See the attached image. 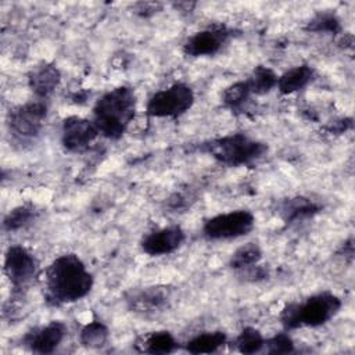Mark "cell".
<instances>
[{
	"label": "cell",
	"instance_id": "6da1fadb",
	"mask_svg": "<svg viewBox=\"0 0 355 355\" xmlns=\"http://www.w3.org/2000/svg\"><path fill=\"white\" fill-rule=\"evenodd\" d=\"M93 282V275L78 255L62 254L44 272V300L53 306L76 302L90 293Z\"/></svg>",
	"mask_w": 355,
	"mask_h": 355
},
{
	"label": "cell",
	"instance_id": "7a4b0ae2",
	"mask_svg": "<svg viewBox=\"0 0 355 355\" xmlns=\"http://www.w3.org/2000/svg\"><path fill=\"white\" fill-rule=\"evenodd\" d=\"M136 114V94L129 86H118L104 93L93 107V123L110 140L121 139Z\"/></svg>",
	"mask_w": 355,
	"mask_h": 355
},
{
	"label": "cell",
	"instance_id": "3957f363",
	"mask_svg": "<svg viewBox=\"0 0 355 355\" xmlns=\"http://www.w3.org/2000/svg\"><path fill=\"white\" fill-rule=\"evenodd\" d=\"M198 150L226 166H245L261 159L268 146L244 133H230L201 143Z\"/></svg>",
	"mask_w": 355,
	"mask_h": 355
},
{
	"label": "cell",
	"instance_id": "277c9868",
	"mask_svg": "<svg viewBox=\"0 0 355 355\" xmlns=\"http://www.w3.org/2000/svg\"><path fill=\"white\" fill-rule=\"evenodd\" d=\"M341 300L323 291L308 297L304 302H290L280 312V322L286 330H294L302 326L318 327L333 319L341 309Z\"/></svg>",
	"mask_w": 355,
	"mask_h": 355
},
{
	"label": "cell",
	"instance_id": "5b68a950",
	"mask_svg": "<svg viewBox=\"0 0 355 355\" xmlns=\"http://www.w3.org/2000/svg\"><path fill=\"white\" fill-rule=\"evenodd\" d=\"M193 89L182 82L154 93L146 105V112L153 118H178L186 114L194 104Z\"/></svg>",
	"mask_w": 355,
	"mask_h": 355
},
{
	"label": "cell",
	"instance_id": "8992f818",
	"mask_svg": "<svg viewBox=\"0 0 355 355\" xmlns=\"http://www.w3.org/2000/svg\"><path fill=\"white\" fill-rule=\"evenodd\" d=\"M47 116V105L42 98L11 108L7 114L10 135L18 141H31L39 136Z\"/></svg>",
	"mask_w": 355,
	"mask_h": 355
},
{
	"label": "cell",
	"instance_id": "52a82bcc",
	"mask_svg": "<svg viewBox=\"0 0 355 355\" xmlns=\"http://www.w3.org/2000/svg\"><path fill=\"white\" fill-rule=\"evenodd\" d=\"M254 225L255 216L251 211L236 209L207 219L202 225V234L208 240H232L248 234Z\"/></svg>",
	"mask_w": 355,
	"mask_h": 355
},
{
	"label": "cell",
	"instance_id": "ba28073f",
	"mask_svg": "<svg viewBox=\"0 0 355 355\" xmlns=\"http://www.w3.org/2000/svg\"><path fill=\"white\" fill-rule=\"evenodd\" d=\"M37 259L22 245H11L4 255V273L15 290L26 287L37 275Z\"/></svg>",
	"mask_w": 355,
	"mask_h": 355
},
{
	"label": "cell",
	"instance_id": "9c48e42d",
	"mask_svg": "<svg viewBox=\"0 0 355 355\" xmlns=\"http://www.w3.org/2000/svg\"><path fill=\"white\" fill-rule=\"evenodd\" d=\"M230 37V29L222 24H214L191 35L183 44V51L190 57H207L220 51Z\"/></svg>",
	"mask_w": 355,
	"mask_h": 355
},
{
	"label": "cell",
	"instance_id": "30bf717a",
	"mask_svg": "<svg viewBox=\"0 0 355 355\" xmlns=\"http://www.w3.org/2000/svg\"><path fill=\"white\" fill-rule=\"evenodd\" d=\"M98 130L93 121L72 115L62 121L61 143L67 151H85L98 136Z\"/></svg>",
	"mask_w": 355,
	"mask_h": 355
},
{
	"label": "cell",
	"instance_id": "8fae6325",
	"mask_svg": "<svg viewBox=\"0 0 355 355\" xmlns=\"http://www.w3.org/2000/svg\"><path fill=\"white\" fill-rule=\"evenodd\" d=\"M67 326L61 320H51L46 326L35 327L28 331L22 344L36 354H51L64 341L67 336Z\"/></svg>",
	"mask_w": 355,
	"mask_h": 355
},
{
	"label": "cell",
	"instance_id": "7c38bea8",
	"mask_svg": "<svg viewBox=\"0 0 355 355\" xmlns=\"http://www.w3.org/2000/svg\"><path fill=\"white\" fill-rule=\"evenodd\" d=\"M184 239L186 234L180 226H166L147 233L141 239L140 247L150 257H161L176 251Z\"/></svg>",
	"mask_w": 355,
	"mask_h": 355
},
{
	"label": "cell",
	"instance_id": "4fadbf2b",
	"mask_svg": "<svg viewBox=\"0 0 355 355\" xmlns=\"http://www.w3.org/2000/svg\"><path fill=\"white\" fill-rule=\"evenodd\" d=\"M169 290L159 286L144 287L133 291L128 298L129 309L141 315H154L162 312L169 302Z\"/></svg>",
	"mask_w": 355,
	"mask_h": 355
},
{
	"label": "cell",
	"instance_id": "5bb4252c",
	"mask_svg": "<svg viewBox=\"0 0 355 355\" xmlns=\"http://www.w3.org/2000/svg\"><path fill=\"white\" fill-rule=\"evenodd\" d=\"M61 72L54 64L43 62L35 67L28 75V85L37 98L49 97L60 85Z\"/></svg>",
	"mask_w": 355,
	"mask_h": 355
},
{
	"label": "cell",
	"instance_id": "9a60e30c",
	"mask_svg": "<svg viewBox=\"0 0 355 355\" xmlns=\"http://www.w3.org/2000/svg\"><path fill=\"white\" fill-rule=\"evenodd\" d=\"M322 209L320 204L302 196L283 200L280 204V215L286 223H298L313 218Z\"/></svg>",
	"mask_w": 355,
	"mask_h": 355
},
{
	"label": "cell",
	"instance_id": "2e32d148",
	"mask_svg": "<svg viewBox=\"0 0 355 355\" xmlns=\"http://www.w3.org/2000/svg\"><path fill=\"white\" fill-rule=\"evenodd\" d=\"M315 76V69L311 65L302 64L290 68L277 78L276 87L282 94H291L306 87Z\"/></svg>",
	"mask_w": 355,
	"mask_h": 355
},
{
	"label": "cell",
	"instance_id": "e0dca14e",
	"mask_svg": "<svg viewBox=\"0 0 355 355\" xmlns=\"http://www.w3.org/2000/svg\"><path fill=\"white\" fill-rule=\"evenodd\" d=\"M140 352L146 354H171L179 348V343L172 333L166 330L151 331L141 337L140 343L136 344Z\"/></svg>",
	"mask_w": 355,
	"mask_h": 355
},
{
	"label": "cell",
	"instance_id": "ac0fdd59",
	"mask_svg": "<svg viewBox=\"0 0 355 355\" xmlns=\"http://www.w3.org/2000/svg\"><path fill=\"white\" fill-rule=\"evenodd\" d=\"M227 343L226 333L220 330L204 331L194 336L184 345V349L190 354H212L219 351Z\"/></svg>",
	"mask_w": 355,
	"mask_h": 355
},
{
	"label": "cell",
	"instance_id": "d6986e66",
	"mask_svg": "<svg viewBox=\"0 0 355 355\" xmlns=\"http://www.w3.org/2000/svg\"><path fill=\"white\" fill-rule=\"evenodd\" d=\"M277 78L279 76L275 73V71L272 68L265 67V65H258L251 72L250 78L247 79V83L251 89L252 94L262 96L276 87Z\"/></svg>",
	"mask_w": 355,
	"mask_h": 355
},
{
	"label": "cell",
	"instance_id": "ffe728a7",
	"mask_svg": "<svg viewBox=\"0 0 355 355\" xmlns=\"http://www.w3.org/2000/svg\"><path fill=\"white\" fill-rule=\"evenodd\" d=\"M262 259V250L257 243H247L237 248L230 258V268L234 270H244L251 268Z\"/></svg>",
	"mask_w": 355,
	"mask_h": 355
},
{
	"label": "cell",
	"instance_id": "44dd1931",
	"mask_svg": "<svg viewBox=\"0 0 355 355\" xmlns=\"http://www.w3.org/2000/svg\"><path fill=\"white\" fill-rule=\"evenodd\" d=\"M108 337H110L108 327L100 320L89 322L82 327L79 334L80 344L87 348H101L103 345L107 344Z\"/></svg>",
	"mask_w": 355,
	"mask_h": 355
},
{
	"label": "cell",
	"instance_id": "7402d4cb",
	"mask_svg": "<svg viewBox=\"0 0 355 355\" xmlns=\"http://www.w3.org/2000/svg\"><path fill=\"white\" fill-rule=\"evenodd\" d=\"M251 94L252 93L247 80H239L229 85L222 92V103L226 108L232 111H237L244 107V104L248 101Z\"/></svg>",
	"mask_w": 355,
	"mask_h": 355
},
{
	"label": "cell",
	"instance_id": "603a6c76",
	"mask_svg": "<svg viewBox=\"0 0 355 355\" xmlns=\"http://www.w3.org/2000/svg\"><path fill=\"white\" fill-rule=\"evenodd\" d=\"M234 345L241 354H255L263 348L265 338L258 329L245 326L236 337Z\"/></svg>",
	"mask_w": 355,
	"mask_h": 355
},
{
	"label": "cell",
	"instance_id": "cb8c5ba5",
	"mask_svg": "<svg viewBox=\"0 0 355 355\" xmlns=\"http://www.w3.org/2000/svg\"><path fill=\"white\" fill-rule=\"evenodd\" d=\"M35 218H36V211L33 207H29V205L15 207L6 215V218L3 220V229L6 232L19 230V229L28 226L29 223H32L35 220Z\"/></svg>",
	"mask_w": 355,
	"mask_h": 355
},
{
	"label": "cell",
	"instance_id": "d4e9b609",
	"mask_svg": "<svg viewBox=\"0 0 355 355\" xmlns=\"http://www.w3.org/2000/svg\"><path fill=\"white\" fill-rule=\"evenodd\" d=\"M308 32L315 33H338L341 31L340 19L333 12H319L315 15L305 28Z\"/></svg>",
	"mask_w": 355,
	"mask_h": 355
},
{
	"label": "cell",
	"instance_id": "484cf974",
	"mask_svg": "<svg viewBox=\"0 0 355 355\" xmlns=\"http://www.w3.org/2000/svg\"><path fill=\"white\" fill-rule=\"evenodd\" d=\"M263 348L268 354H273V355L290 354L294 351V343L288 334L277 333L273 337L265 340Z\"/></svg>",
	"mask_w": 355,
	"mask_h": 355
},
{
	"label": "cell",
	"instance_id": "4316f807",
	"mask_svg": "<svg viewBox=\"0 0 355 355\" xmlns=\"http://www.w3.org/2000/svg\"><path fill=\"white\" fill-rule=\"evenodd\" d=\"M352 126V121L351 118L348 119H341L338 122H333L331 126L329 128L330 133H344L347 129H349Z\"/></svg>",
	"mask_w": 355,
	"mask_h": 355
}]
</instances>
